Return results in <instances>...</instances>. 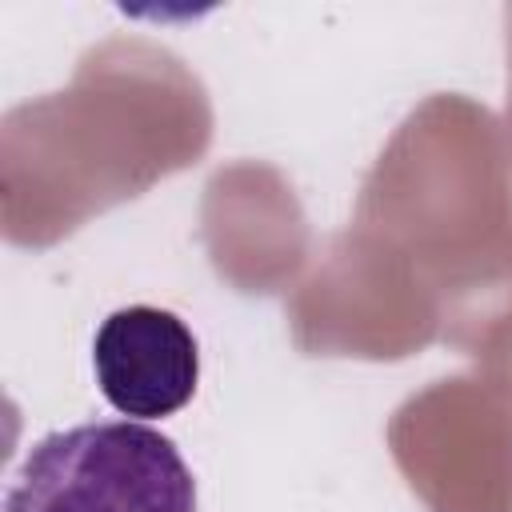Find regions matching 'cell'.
<instances>
[{
	"label": "cell",
	"instance_id": "obj_2",
	"mask_svg": "<svg viewBox=\"0 0 512 512\" xmlns=\"http://www.w3.org/2000/svg\"><path fill=\"white\" fill-rule=\"evenodd\" d=\"M92 368L104 400L140 420L180 412L200 380V352L188 324L152 304L112 312L92 340Z\"/></svg>",
	"mask_w": 512,
	"mask_h": 512
},
{
	"label": "cell",
	"instance_id": "obj_1",
	"mask_svg": "<svg viewBox=\"0 0 512 512\" xmlns=\"http://www.w3.org/2000/svg\"><path fill=\"white\" fill-rule=\"evenodd\" d=\"M4 512H196V480L164 432L100 420L36 440Z\"/></svg>",
	"mask_w": 512,
	"mask_h": 512
}]
</instances>
